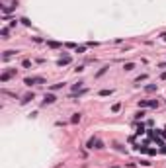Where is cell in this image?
I'll return each instance as SVG.
<instances>
[{"label":"cell","mask_w":166,"mask_h":168,"mask_svg":"<svg viewBox=\"0 0 166 168\" xmlns=\"http://www.w3.org/2000/svg\"><path fill=\"white\" fill-rule=\"evenodd\" d=\"M145 90H147V92H154V90H156V84H149Z\"/></svg>","instance_id":"5"},{"label":"cell","mask_w":166,"mask_h":168,"mask_svg":"<svg viewBox=\"0 0 166 168\" xmlns=\"http://www.w3.org/2000/svg\"><path fill=\"white\" fill-rule=\"evenodd\" d=\"M70 63V57H63L61 61H59V65H68Z\"/></svg>","instance_id":"4"},{"label":"cell","mask_w":166,"mask_h":168,"mask_svg":"<svg viewBox=\"0 0 166 168\" xmlns=\"http://www.w3.org/2000/svg\"><path fill=\"white\" fill-rule=\"evenodd\" d=\"M123 68H125V70H133V68H135V65H133V63H127Z\"/></svg>","instance_id":"6"},{"label":"cell","mask_w":166,"mask_h":168,"mask_svg":"<svg viewBox=\"0 0 166 168\" xmlns=\"http://www.w3.org/2000/svg\"><path fill=\"white\" fill-rule=\"evenodd\" d=\"M162 39H164V41H166V33H162Z\"/></svg>","instance_id":"10"},{"label":"cell","mask_w":166,"mask_h":168,"mask_svg":"<svg viewBox=\"0 0 166 168\" xmlns=\"http://www.w3.org/2000/svg\"><path fill=\"white\" fill-rule=\"evenodd\" d=\"M59 88H63V82H59V84H53V86H51V90H59Z\"/></svg>","instance_id":"7"},{"label":"cell","mask_w":166,"mask_h":168,"mask_svg":"<svg viewBox=\"0 0 166 168\" xmlns=\"http://www.w3.org/2000/svg\"><path fill=\"white\" fill-rule=\"evenodd\" d=\"M24 82L28 84V86H31V84H37V82H39V84H43V82H45V80H43L41 76H33V78H26Z\"/></svg>","instance_id":"2"},{"label":"cell","mask_w":166,"mask_h":168,"mask_svg":"<svg viewBox=\"0 0 166 168\" xmlns=\"http://www.w3.org/2000/svg\"><path fill=\"white\" fill-rule=\"evenodd\" d=\"M102 147H104V145H102L100 139H94V137H92V139L88 141V149H102Z\"/></svg>","instance_id":"1"},{"label":"cell","mask_w":166,"mask_h":168,"mask_svg":"<svg viewBox=\"0 0 166 168\" xmlns=\"http://www.w3.org/2000/svg\"><path fill=\"white\" fill-rule=\"evenodd\" d=\"M162 78H166V72H162Z\"/></svg>","instance_id":"11"},{"label":"cell","mask_w":166,"mask_h":168,"mask_svg":"<svg viewBox=\"0 0 166 168\" xmlns=\"http://www.w3.org/2000/svg\"><path fill=\"white\" fill-rule=\"evenodd\" d=\"M70 121H72V123H78V121H80V115H78V113H76V115H74V117H72V119H70Z\"/></svg>","instance_id":"8"},{"label":"cell","mask_w":166,"mask_h":168,"mask_svg":"<svg viewBox=\"0 0 166 168\" xmlns=\"http://www.w3.org/2000/svg\"><path fill=\"white\" fill-rule=\"evenodd\" d=\"M55 100H57L55 96H53V94H49V96H45V102H43V104H53Z\"/></svg>","instance_id":"3"},{"label":"cell","mask_w":166,"mask_h":168,"mask_svg":"<svg viewBox=\"0 0 166 168\" xmlns=\"http://www.w3.org/2000/svg\"><path fill=\"white\" fill-rule=\"evenodd\" d=\"M111 94V90H102V92H100V96H110Z\"/></svg>","instance_id":"9"}]
</instances>
